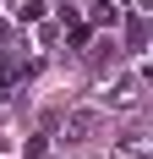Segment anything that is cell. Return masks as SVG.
<instances>
[{
  "mask_svg": "<svg viewBox=\"0 0 153 159\" xmlns=\"http://www.w3.org/2000/svg\"><path fill=\"white\" fill-rule=\"evenodd\" d=\"M115 6H131V0H115Z\"/></svg>",
  "mask_w": 153,
  "mask_h": 159,
  "instance_id": "4",
  "label": "cell"
},
{
  "mask_svg": "<svg viewBox=\"0 0 153 159\" xmlns=\"http://www.w3.org/2000/svg\"><path fill=\"white\" fill-rule=\"evenodd\" d=\"M38 16H44V0H28L22 6V22H38Z\"/></svg>",
  "mask_w": 153,
  "mask_h": 159,
  "instance_id": "3",
  "label": "cell"
},
{
  "mask_svg": "<svg viewBox=\"0 0 153 159\" xmlns=\"http://www.w3.org/2000/svg\"><path fill=\"white\" fill-rule=\"evenodd\" d=\"M16 77H22V66H16V55H6V61H0V99L16 88Z\"/></svg>",
  "mask_w": 153,
  "mask_h": 159,
  "instance_id": "1",
  "label": "cell"
},
{
  "mask_svg": "<svg viewBox=\"0 0 153 159\" xmlns=\"http://www.w3.org/2000/svg\"><path fill=\"white\" fill-rule=\"evenodd\" d=\"M126 39H131V49H142V44H148V22H142V16H137V22H131V33H126Z\"/></svg>",
  "mask_w": 153,
  "mask_h": 159,
  "instance_id": "2",
  "label": "cell"
}]
</instances>
